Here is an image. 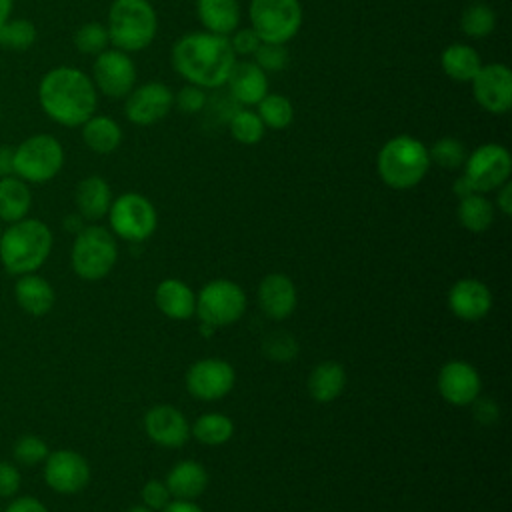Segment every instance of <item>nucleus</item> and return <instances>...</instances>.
Here are the masks:
<instances>
[{"label": "nucleus", "instance_id": "nucleus-1", "mask_svg": "<svg viewBox=\"0 0 512 512\" xmlns=\"http://www.w3.org/2000/svg\"><path fill=\"white\" fill-rule=\"evenodd\" d=\"M96 86L88 74L72 66L48 70L38 84V102L44 114L66 128L82 126L98 106Z\"/></svg>", "mask_w": 512, "mask_h": 512}, {"label": "nucleus", "instance_id": "nucleus-2", "mask_svg": "<svg viewBox=\"0 0 512 512\" xmlns=\"http://www.w3.org/2000/svg\"><path fill=\"white\" fill-rule=\"evenodd\" d=\"M236 62L228 36L212 32L184 34L172 46V68L188 82L200 88H220Z\"/></svg>", "mask_w": 512, "mask_h": 512}, {"label": "nucleus", "instance_id": "nucleus-3", "mask_svg": "<svg viewBox=\"0 0 512 512\" xmlns=\"http://www.w3.org/2000/svg\"><path fill=\"white\" fill-rule=\"evenodd\" d=\"M52 230L38 218H22L0 234V264L12 276L36 272L52 252Z\"/></svg>", "mask_w": 512, "mask_h": 512}, {"label": "nucleus", "instance_id": "nucleus-4", "mask_svg": "<svg viewBox=\"0 0 512 512\" xmlns=\"http://www.w3.org/2000/svg\"><path fill=\"white\" fill-rule=\"evenodd\" d=\"M430 164L428 148L408 134L390 138L376 158L380 180L394 190H408L420 184Z\"/></svg>", "mask_w": 512, "mask_h": 512}, {"label": "nucleus", "instance_id": "nucleus-5", "mask_svg": "<svg viewBox=\"0 0 512 512\" xmlns=\"http://www.w3.org/2000/svg\"><path fill=\"white\" fill-rule=\"evenodd\" d=\"M108 38L122 52L148 48L158 30L156 10L148 0H112L106 22Z\"/></svg>", "mask_w": 512, "mask_h": 512}, {"label": "nucleus", "instance_id": "nucleus-6", "mask_svg": "<svg viewBox=\"0 0 512 512\" xmlns=\"http://www.w3.org/2000/svg\"><path fill=\"white\" fill-rule=\"evenodd\" d=\"M64 166V148L52 134H32L14 146V176L26 184H44Z\"/></svg>", "mask_w": 512, "mask_h": 512}, {"label": "nucleus", "instance_id": "nucleus-7", "mask_svg": "<svg viewBox=\"0 0 512 512\" xmlns=\"http://www.w3.org/2000/svg\"><path fill=\"white\" fill-rule=\"evenodd\" d=\"M118 246L110 230L104 226H84L72 244L70 264L82 280H102L114 268Z\"/></svg>", "mask_w": 512, "mask_h": 512}, {"label": "nucleus", "instance_id": "nucleus-8", "mask_svg": "<svg viewBox=\"0 0 512 512\" xmlns=\"http://www.w3.org/2000/svg\"><path fill=\"white\" fill-rule=\"evenodd\" d=\"M248 16L262 42L286 44L302 26L300 0H250Z\"/></svg>", "mask_w": 512, "mask_h": 512}, {"label": "nucleus", "instance_id": "nucleus-9", "mask_svg": "<svg viewBox=\"0 0 512 512\" xmlns=\"http://www.w3.org/2000/svg\"><path fill=\"white\" fill-rule=\"evenodd\" d=\"M246 310V294L232 280H212L196 294V314L202 324L216 328L234 324Z\"/></svg>", "mask_w": 512, "mask_h": 512}, {"label": "nucleus", "instance_id": "nucleus-10", "mask_svg": "<svg viewBox=\"0 0 512 512\" xmlns=\"http://www.w3.org/2000/svg\"><path fill=\"white\" fill-rule=\"evenodd\" d=\"M108 220L112 232L128 242H142L150 238L158 224L156 208L138 192H126L112 200Z\"/></svg>", "mask_w": 512, "mask_h": 512}, {"label": "nucleus", "instance_id": "nucleus-11", "mask_svg": "<svg viewBox=\"0 0 512 512\" xmlns=\"http://www.w3.org/2000/svg\"><path fill=\"white\" fill-rule=\"evenodd\" d=\"M512 172L510 152L494 142L478 146L472 154L466 156L464 176L472 184L476 192L498 190L504 182H508Z\"/></svg>", "mask_w": 512, "mask_h": 512}, {"label": "nucleus", "instance_id": "nucleus-12", "mask_svg": "<svg viewBox=\"0 0 512 512\" xmlns=\"http://www.w3.org/2000/svg\"><path fill=\"white\" fill-rule=\"evenodd\" d=\"M92 82L108 98H126L136 84V66L128 52L106 48L92 64Z\"/></svg>", "mask_w": 512, "mask_h": 512}, {"label": "nucleus", "instance_id": "nucleus-13", "mask_svg": "<svg viewBox=\"0 0 512 512\" xmlns=\"http://www.w3.org/2000/svg\"><path fill=\"white\" fill-rule=\"evenodd\" d=\"M44 482L58 494H78L90 482V466L76 450H54L44 460Z\"/></svg>", "mask_w": 512, "mask_h": 512}, {"label": "nucleus", "instance_id": "nucleus-14", "mask_svg": "<svg viewBox=\"0 0 512 512\" xmlns=\"http://www.w3.org/2000/svg\"><path fill=\"white\" fill-rule=\"evenodd\" d=\"M474 100L490 114H506L512 108V72L500 62L482 64L470 80Z\"/></svg>", "mask_w": 512, "mask_h": 512}, {"label": "nucleus", "instance_id": "nucleus-15", "mask_svg": "<svg viewBox=\"0 0 512 512\" xmlns=\"http://www.w3.org/2000/svg\"><path fill=\"white\" fill-rule=\"evenodd\" d=\"M234 368L222 358H202L186 372V388L194 398L220 400L234 386Z\"/></svg>", "mask_w": 512, "mask_h": 512}, {"label": "nucleus", "instance_id": "nucleus-16", "mask_svg": "<svg viewBox=\"0 0 512 512\" xmlns=\"http://www.w3.org/2000/svg\"><path fill=\"white\" fill-rule=\"evenodd\" d=\"M174 106L172 90L162 82H146L126 96L124 114L136 126H150L162 120Z\"/></svg>", "mask_w": 512, "mask_h": 512}, {"label": "nucleus", "instance_id": "nucleus-17", "mask_svg": "<svg viewBox=\"0 0 512 512\" xmlns=\"http://www.w3.org/2000/svg\"><path fill=\"white\" fill-rule=\"evenodd\" d=\"M438 390L446 402L454 406H466L478 400L480 376L468 362L452 360L446 362L438 374Z\"/></svg>", "mask_w": 512, "mask_h": 512}, {"label": "nucleus", "instance_id": "nucleus-18", "mask_svg": "<svg viewBox=\"0 0 512 512\" xmlns=\"http://www.w3.org/2000/svg\"><path fill=\"white\" fill-rule=\"evenodd\" d=\"M144 430L152 442L164 448H180L190 436L186 416L170 404L154 406L144 416Z\"/></svg>", "mask_w": 512, "mask_h": 512}, {"label": "nucleus", "instance_id": "nucleus-19", "mask_svg": "<svg viewBox=\"0 0 512 512\" xmlns=\"http://www.w3.org/2000/svg\"><path fill=\"white\" fill-rule=\"evenodd\" d=\"M448 304L458 318L480 320L492 308V294L484 282L476 278H462L450 288Z\"/></svg>", "mask_w": 512, "mask_h": 512}, {"label": "nucleus", "instance_id": "nucleus-20", "mask_svg": "<svg viewBox=\"0 0 512 512\" xmlns=\"http://www.w3.org/2000/svg\"><path fill=\"white\" fill-rule=\"evenodd\" d=\"M228 90L230 96L244 106L258 104L268 94V78L266 72L254 60L234 62L228 74Z\"/></svg>", "mask_w": 512, "mask_h": 512}, {"label": "nucleus", "instance_id": "nucleus-21", "mask_svg": "<svg viewBox=\"0 0 512 512\" xmlns=\"http://www.w3.org/2000/svg\"><path fill=\"white\" fill-rule=\"evenodd\" d=\"M258 300L266 316L284 320L296 308V288L286 274H268L258 286Z\"/></svg>", "mask_w": 512, "mask_h": 512}, {"label": "nucleus", "instance_id": "nucleus-22", "mask_svg": "<svg viewBox=\"0 0 512 512\" xmlns=\"http://www.w3.org/2000/svg\"><path fill=\"white\" fill-rule=\"evenodd\" d=\"M14 298L26 314L40 318L52 310L56 302V292L44 276L30 272L18 276L14 284Z\"/></svg>", "mask_w": 512, "mask_h": 512}, {"label": "nucleus", "instance_id": "nucleus-23", "mask_svg": "<svg viewBox=\"0 0 512 512\" xmlns=\"http://www.w3.org/2000/svg\"><path fill=\"white\" fill-rule=\"evenodd\" d=\"M156 306L172 320H188L196 314V294L192 288L176 278H168L156 286Z\"/></svg>", "mask_w": 512, "mask_h": 512}, {"label": "nucleus", "instance_id": "nucleus-24", "mask_svg": "<svg viewBox=\"0 0 512 512\" xmlns=\"http://www.w3.org/2000/svg\"><path fill=\"white\" fill-rule=\"evenodd\" d=\"M78 214L84 220H100L108 214L112 204V190L102 176H86L78 182L74 192Z\"/></svg>", "mask_w": 512, "mask_h": 512}, {"label": "nucleus", "instance_id": "nucleus-25", "mask_svg": "<svg viewBox=\"0 0 512 512\" xmlns=\"http://www.w3.org/2000/svg\"><path fill=\"white\" fill-rule=\"evenodd\" d=\"M198 20L206 32L230 36L240 24L238 0H196Z\"/></svg>", "mask_w": 512, "mask_h": 512}, {"label": "nucleus", "instance_id": "nucleus-26", "mask_svg": "<svg viewBox=\"0 0 512 512\" xmlns=\"http://www.w3.org/2000/svg\"><path fill=\"white\" fill-rule=\"evenodd\" d=\"M166 486L176 500H194L206 490L208 472L202 464L184 460L168 472Z\"/></svg>", "mask_w": 512, "mask_h": 512}, {"label": "nucleus", "instance_id": "nucleus-27", "mask_svg": "<svg viewBox=\"0 0 512 512\" xmlns=\"http://www.w3.org/2000/svg\"><path fill=\"white\" fill-rule=\"evenodd\" d=\"M32 208L30 186L18 176L0 178V222L12 224L28 216Z\"/></svg>", "mask_w": 512, "mask_h": 512}, {"label": "nucleus", "instance_id": "nucleus-28", "mask_svg": "<svg viewBox=\"0 0 512 512\" xmlns=\"http://www.w3.org/2000/svg\"><path fill=\"white\" fill-rule=\"evenodd\" d=\"M82 140L86 148H90L96 154H110L114 152L122 142V130L116 120L110 116L92 114L82 126Z\"/></svg>", "mask_w": 512, "mask_h": 512}, {"label": "nucleus", "instance_id": "nucleus-29", "mask_svg": "<svg viewBox=\"0 0 512 512\" xmlns=\"http://www.w3.org/2000/svg\"><path fill=\"white\" fill-rule=\"evenodd\" d=\"M440 66L454 82H470L482 66L480 54L468 44H450L440 54Z\"/></svg>", "mask_w": 512, "mask_h": 512}, {"label": "nucleus", "instance_id": "nucleus-30", "mask_svg": "<svg viewBox=\"0 0 512 512\" xmlns=\"http://www.w3.org/2000/svg\"><path fill=\"white\" fill-rule=\"evenodd\" d=\"M346 386V372L338 362L318 364L308 378V392L316 402L336 400Z\"/></svg>", "mask_w": 512, "mask_h": 512}, {"label": "nucleus", "instance_id": "nucleus-31", "mask_svg": "<svg viewBox=\"0 0 512 512\" xmlns=\"http://www.w3.org/2000/svg\"><path fill=\"white\" fill-rule=\"evenodd\" d=\"M458 220L470 232H486L494 222V206L480 192L460 198L458 204Z\"/></svg>", "mask_w": 512, "mask_h": 512}, {"label": "nucleus", "instance_id": "nucleus-32", "mask_svg": "<svg viewBox=\"0 0 512 512\" xmlns=\"http://www.w3.org/2000/svg\"><path fill=\"white\" fill-rule=\"evenodd\" d=\"M192 434L198 442H202L206 446H220V444H224L232 438L234 424L228 416L218 414V412H210V414H202L194 422Z\"/></svg>", "mask_w": 512, "mask_h": 512}, {"label": "nucleus", "instance_id": "nucleus-33", "mask_svg": "<svg viewBox=\"0 0 512 512\" xmlns=\"http://www.w3.org/2000/svg\"><path fill=\"white\" fill-rule=\"evenodd\" d=\"M38 30L28 18H8L0 26V48L10 52H26L34 46Z\"/></svg>", "mask_w": 512, "mask_h": 512}, {"label": "nucleus", "instance_id": "nucleus-34", "mask_svg": "<svg viewBox=\"0 0 512 512\" xmlns=\"http://www.w3.org/2000/svg\"><path fill=\"white\" fill-rule=\"evenodd\" d=\"M256 114L260 116V120L264 122L266 128L284 130L294 120V106L282 94H266L258 102V112Z\"/></svg>", "mask_w": 512, "mask_h": 512}, {"label": "nucleus", "instance_id": "nucleus-35", "mask_svg": "<svg viewBox=\"0 0 512 512\" xmlns=\"http://www.w3.org/2000/svg\"><path fill=\"white\" fill-rule=\"evenodd\" d=\"M496 26V14L484 2H472L460 16V28L470 38H486Z\"/></svg>", "mask_w": 512, "mask_h": 512}, {"label": "nucleus", "instance_id": "nucleus-36", "mask_svg": "<svg viewBox=\"0 0 512 512\" xmlns=\"http://www.w3.org/2000/svg\"><path fill=\"white\" fill-rule=\"evenodd\" d=\"M230 134L236 142L240 144H246V146H252V144H258L264 136V122L260 120V116L254 112V110H234V114L230 116Z\"/></svg>", "mask_w": 512, "mask_h": 512}, {"label": "nucleus", "instance_id": "nucleus-37", "mask_svg": "<svg viewBox=\"0 0 512 512\" xmlns=\"http://www.w3.org/2000/svg\"><path fill=\"white\" fill-rule=\"evenodd\" d=\"M428 156H430V162L438 164L440 168L454 170V168L464 166L468 152L458 138L444 136L432 144V148L428 150Z\"/></svg>", "mask_w": 512, "mask_h": 512}, {"label": "nucleus", "instance_id": "nucleus-38", "mask_svg": "<svg viewBox=\"0 0 512 512\" xmlns=\"http://www.w3.org/2000/svg\"><path fill=\"white\" fill-rule=\"evenodd\" d=\"M108 44H110L108 30L100 22H86L74 32V46L82 54L98 56L108 48Z\"/></svg>", "mask_w": 512, "mask_h": 512}, {"label": "nucleus", "instance_id": "nucleus-39", "mask_svg": "<svg viewBox=\"0 0 512 512\" xmlns=\"http://www.w3.org/2000/svg\"><path fill=\"white\" fill-rule=\"evenodd\" d=\"M48 444L36 436V434H24L14 442L12 456L22 466H36L46 460L48 456Z\"/></svg>", "mask_w": 512, "mask_h": 512}, {"label": "nucleus", "instance_id": "nucleus-40", "mask_svg": "<svg viewBox=\"0 0 512 512\" xmlns=\"http://www.w3.org/2000/svg\"><path fill=\"white\" fill-rule=\"evenodd\" d=\"M254 62L264 70V72H280L286 68L290 56L284 44L276 42H260L256 52L252 54Z\"/></svg>", "mask_w": 512, "mask_h": 512}, {"label": "nucleus", "instance_id": "nucleus-41", "mask_svg": "<svg viewBox=\"0 0 512 512\" xmlns=\"http://www.w3.org/2000/svg\"><path fill=\"white\" fill-rule=\"evenodd\" d=\"M262 348H264V354L274 362H290L298 354V344L294 336L286 332L268 334Z\"/></svg>", "mask_w": 512, "mask_h": 512}, {"label": "nucleus", "instance_id": "nucleus-42", "mask_svg": "<svg viewBox=\"0 0 512 512\" xmlns=\"http://www.w3.org/2000/svg\"><path fill=\"white\" fill-rule=\"evenodd\" d=\"M176 106L184 112V114H198L206 108V92L200 86L194 84H186L184 88H180V92L174 96Z\"/></svg>", "mask_w": 512, "mask_h": 512}, {"label": "nucleus", "instance_id": "nucleus-43", "mask_svg": "<svg viewBox=\"0 0 512 512\" xmlns=\"http://www.w3.org/2000/svg\"><path fill=\"white\" fill-rule=\"evenodd\" d=\"M22 486V472L14 462L0 460V498H14Z\"/></svg>", "mask_w": 512, "mask_h": 512}, {"label": "nucleus", "instance_id": "nucleus-44", "mask_svg": "<svg viewBox=\"0 0 512 512\" xmlns=\"http://www.w3.org/2000/svg\"><path fill=\"white\" fill-rule=\"evenodd\" d=\"M172 494L166 486V482H160V480H150L144 484L142 488V500L144 504L150 508V510H164L170 502Z\"/></svg>", "mask_w": 512, "mask_h": 512}, {"label": "nucleus", "instance_id": "nucleus-45", "mask_svg": "<svg viewBox=\"0 0 512 512\" xmlns=\"http://www.w3.org/2000/svg\"><path fill=\"white\" fill-rule=\"evenodd\" d=\"M228 40H230V46H232L236 56H250V54H254L256 48L262 42L252 28H240V30L236 28Z\"/></svg>", "mask_w": 512, "mask_h": 512}, {"label": "nucleus", "instance_id": "nucleus-46", "mask_svg": "<svg viewBox=\"0 0 512 512\" xmlns=\"http://www.w3.org/2000/svg\"><path fill=\"white\" fill-rule=\"evenodd\" d=\"M2 512H48V508L36 496H14Z\"/></svg>", "mask_w": 512, "mask_h": 512}, {"label": "nucleus", "instance_id": "nucleus-47", "mask_svg": "<svg viewBox=\"0 0 512 512\" xmlns=\"http://www.w3.org/2000/svg\"><path fill=\"white\" fill-rule=\"evenodd\" d=\"M474 402H476V400H474ZM474 412H476V418H478L480 422L490 424V422H494V418L498 416V406H496L494 402H490V400H480V402H476Z\"/></svg>", "mask_w": 512, "mask_h": 512}, {"label": "nucleus", "instance_id": "nucleus-48", "mask_svg": "<svg viewBox=\"0 0 512 512\" xmlns=\"http://www.w3.org/2000/svg\"><path fill=\"white\" fill-rule=\"evenodd\" d=\"M14 176V146H0V178Z\"/></svg>", "mask_w": 512, "mask_h": 512}, {"label": "nucleus", "instance_id": "nucleus-49", "mask_svg": "<svg viewBox=\"0 0 512 512\" xmlns=\"http://www.w3.org/2000/svg\"><path fill=\"white\" fill-rule=\"evenodd\" d=\"M496 204H498V208H500V212H502L504 216H510V214H512V184H510V182H504V184L498 188Z\"/></svg>", "mask_w": 512, "mask_h": 512}, {"label": "nucleus", "instance_id": "nucleus-50", "mask_svg": "<svg viewBox=\"0 0 512 512\" xmlns=\"http://www.w3.org/2000/svg\"><path fill=\"white\" fill-rule=\"evenodd\" d=\"M162 512H204V510L192 500H174V502H168V506Z\"/></svg>", "mask_w": 512, "mask_h": 512}, {"label": "nucleus", "instance_id": "nucleus-51", "mask_svg": "<svg viewBox=\"0 0 512 512\" xmlns=\"http://www.w3.org/2000/svg\"><path fill=\"white\" fill-rule=\"evenodd\" d=\"M454 192H456V196H458V198H464V196L474 194L476 190L472 188V184L468 182V178H466V176H460V178L454 182Z\"/></svg>", "mask_w": 512, "mask_h": 512}, {"label": "nucleus", "instance_id": "nucleus-52", "mask_svg": "<svg viewBox=\"0 0 512 512\" xmlns=\"http://www.w3.org/2000/svg\"><path fill=\"white\" fill-rule=\"evenodd\" d=\"M64 228H66L68 232L78 234V232L84 228V218H82L80 214H68V216L64 218Z\"/></svg>", "mask_w": 512, "mask_h": 512}, {"label": "nucleus", "instance_id": "nucleus-53", "mask_svg": "<svg viewBox=\"0 0 512 512\" xmlns=\"http://www.w3.org/2000/svg\"><path fill=\"white\" fill-rule=\"evenodd\" d=\"M12 10H14V0H0V26L12 18Z\"/></svg>", "mask_w": 512, "mask_h": 512}, {"label": "nucleus", "instance_id": "nucleus-54", "mask_svg": "<svg viewBox=\"0 0 512 512\" xmlns=\"http://www.w3.org/2000/svg\"><path fill=\"white\" fill-rule=\"evenodd\" d=\"M128 512H152L148 506H134V508H130Z\"/></svg>", "mask_w": 512, "mask_h": 512}, {"label": "nucleus", "instance_id": "nucleus-55", "mask_svg": "<svg viewBox=\"0 0 512 512\" xmlns=\"http://www.w3.org/2000/svg\"><path fill=\"white\" fill-rule=\"evenodd\" d=\"M0 234H2V226H0Z\"/></svg>", "mask_w": 512, "mask_h": 512}, {"label": "nucleus", "instance_id": "nucleus-56", "mask_svg": "<svg viewBox=\"0 0 512 512\" xmlns=\"http://www.w3.org/2000/svg\"><path fill=\"white\" fill-rule=\"evenodd\" d=\"M472 2H480V0H472Z\"/></svg>", "mask_w": 512, "mask_h": 512}, {"label": "nucleus", "instance_id": "nucleus-57", "mask_svg": "<svg viewBox=\"0 0 512 512\" xmlns=\"http://www.w3.org/2000/svg\"><path fill=\"white\" fill-rule=\"evenodd\" d=\"M0 512H2V506H0Z\"/></svg>", "mask_w": 512, "mask_h": 512}, {"label": "nucleus", "instance_id": "nucleus-58", "mask_svg": "<svg viewBox=\"0 0 512 512\" xmlns=\"http://www.w3.org/2000/svg\"><path fill=\"white\" fill-rule=\"evenodd\" d=\"M0 114H2V110H0Z\"/></svg>", "mask_w": 512, "mask_h": 512}]
</instances>
